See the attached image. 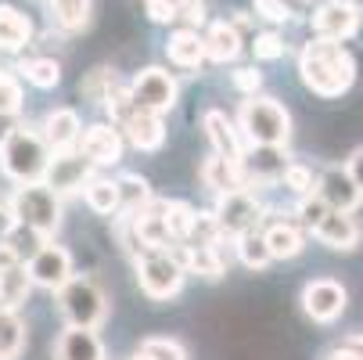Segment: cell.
<instances>
[{"mask_svg":"<svg viewBox=\"0 0 363 360\" xmlns=\"http://www.w3.org/2000/svg\"><path fill=\"white\" fill-rule=\"evenodd\" d=\"M15 231H18V224H15V217H11V205L0 202V241H8Z\"/></svg>","mask_w":363,"mask_h":360,"instance_id":"45","label":"cell"},{"mask_svg":"<svg viewBox=\"0 0 363 360\" xmlns=\"http://www.w3.org/2000/svg\"><path fill=\"white\" fill-rule=\"evenodd\" d=\"M8 205H11L15 224L40 241L55 238L62 227V217H65V198H58L43 180L40 184H15V195Z\"/></svg>","mask_w":363,"mask_h":360,"instance_id":"3","label":"cell"},{"mask_svg":"<svg viewBox=\"0 0 363 360\" xmlns=\"http://www.w3.org/2000/svg\"><path fill=\"white\" fill-rule=\"evenodd\" d=\"M302 4H313V0H302Z\"/></svg>","mask_w":363,"mask_h":360,"instance_id":"52","label":"cell"},{"mask_svg":"<svg viewBox=\"0 0 363 360\" xmlns=\"http://www.w3.org/2000/svg\"><path fill=\"white\" fill-rule=\"evenodd\" d=\"M55 306L69 328H101L108 317V295L94 278H79L72 274L58 292H55Z\"/></svg>","mask_w":363,"mask_h":360,"instance_id":"5","label":"cell"},{"mask_svg":"<svg viewBox=\"0 0 363 360\" xmlns=\"http://www.w3.org/2000/svg\"><path fill=\"white\" fill-rule=\"evenodd\" d=\"M162 220H166V231H169V241L173 245H184L194 231V220H198V209L184 198H166L162 202Z\"/></svg>","mask_w":363,"mask_h":360,"instance_id":"30","label":"cell"},{"mask_svg":"<svg viewBox=\"0 0 363 360\" xmlns=\"http://www.w3.org/2000/svg\"><path fill=\"white\" fill-rule=\"evenodd\" d=\"M201 130L205 137H209V148H213V156H223V159H241V151H245V137L238 130V123L220 112V109H209L201 116Z\"/></svg>","mask_w":363,"mask_h":360,"instance_id":"20","label":"cell"},{"mask_svg":"<svg viewBox=\"0 0 363 360\" xmlns=\"http://www.w3.org/2000/svg\"><path fill=\"white\" fill-rule=\"evenodd\" d=\"M252 55H255V62H277L288 55V43L277 29H263L252 36Z\"/></svg>","mask_w":363,"mask_h":360,"instance_id":"38","label":"cell"},{"mask_svg":"<svg viewBox=\"0 0 363 360\" xmlns=\"http://www.w3.org/2000/svg\"><path fill=\"white\" fill-rule=\"evenodd\" d=\"M26 321L18 317V310H4L0 314V360H18L26 349Z\"/></svg>","mask_w":363,"mask_h":360,"instance_id":"34","label":"cell"},{"mask_svg":"<svg viewBox=\"0 0 363 360\" xmlns=\"http://www.w3.org/2000/svg\"><path fill=\"white\" fill-rule=\"evenodd\" d=\"M328 217V205H324V198L317 195V191H309V195H302V198H295V213H291V220L309 234L320 220Z\"/></svg>","mask_w":363,"mask_h":360,"instance_id":"37","label":"cell"},{"mask_svg":"<svg viewBox=\"0 0 363 360\" xmlns=\"http://www.w3.org/2000/svg\"><path fill=\"white\" fill-rule=\"evenodd\" d=\"M140 353L151 356V360H187L184 342H177V339H169V335H147V339L140 342Z\"/></svg>","mask_w":363,"mask_h":360,"instance_id":"39","label":"cell"},{"mask_svg":"<svg viewBox=\"0 0 363 360\" xmlns=\"http://www.w3.org/2000/svg\"><path fill=\"white\" fill-rule=\"evenodd\" d=\"M320 245H328V249H335V252H352L356 245H359V224H356V217L352 213H335V209H328V217L309 231Z\"/></svg>","mask_w":363,"mask_h":360,"instance_id":"21","label":"cell"},{"mask_svg":"<svg viewBox=\"0 0 363 360\" xmlns=\"http://www.w3.org/2000/svg\"><path fill=\"white\" fill-rule=\"evenodd\" d=\"M36 130L43 133V141H47L50 151H65V148H76V141L83 133V119H79L76 109L58 105V109L43 112V119L36 123Z\"/></svg>","mask_w":363,"mask_h":360,"instance_id":"18","label":"cell"},{"mask_svg":"<svg viewBox=\"0 0 363 360\" xmlns=\"http://www.w3.org/2000/svg\"><path fill=\"white\" fill-rule=\"evenodd\" d=\"M140 4H144V8H151V4H159V0H140Z\"/></svg>","mask_w":363,"mask_h":360,"instance_id":"51","label":"cell"},{"mask_svg":"<svg viewBox=\"0 0 363 360\" xmlns=\"http://www.w3.org/2000/svg\"><path fill=\"white\" fill-rule=\"evenodd\" d=\"M177 22H184V29L201 33L209 26V4L205 0H177Z\"/></svg>","mask_w":363,"mask_h":360,"instance_id":"41","label":"cell"},{"mask_svg":"<svg viewBox=\"0 0 363 360\" xmlns=\"http://www.w3.org/2000/svg\"><path fill=\"white\" fill-rule=\"evenodd\" d=\"M133 267H137V285L151 302H169L184 292L187 274L173 252H144L133 260Z\"/></svg>","mask_w":363,"mask_h":360,"instance_id":"7","label":"cell"},{"mask_svg":"<svg viewBox=\"0 0 363 360\" xmlns=\"http://www.w3.org/2000/svg\"><path fill=\"white\" fill-rule=\"evenodd\" d=\"M47 11H50V22L65 33H79L90 26V15H94V0H47Z\"/></svg>","mask_w":363,"mask_h":360,"instance_id":"28","label":"cell"},{"mask_svg":"<svg viewBox=\"0 0 363 360\" xmlns=\"http://www.w3.org/2000/svg\"><path fill=\"white\" fill-rule=\"evenodd\" d=\"M342 166H345V170H349V177H352V180H356V187H359V191H363V144H359V148H352V151H349V159H345V163H342Z\"/></svg>","mask_w":363,"mask_h":360,"instance_id":"44","label":"cell"},{"mask_svg":"<svg viewBox=\"0 0 363 360\" xmlns=\"http://www.w3.org/2000/svg\"><path fill=\"white\" fill-rule=\"evenodd\" d=\"M26 274L33 281V288H47V292H58L76 271H72V252L65 245L55 241H40L29 260H26Z\"/></svg>","mask_w":363,"mask_h":360,"instance_id":"10","label":"cell"},{"mask_svg":"<svg viewBox=\"0 0 363 360\" xmlns=\"http://www.w3.org/2000/svg\"><path fill=\"white\" fill-rule=\"evenodd\" d=\"M291 156H288V148H277V144H245L241 151V177H245V187L255 191V187H274L281 184L284 170H288Z\"/></svg>","mask_w":363,"mask_h":360,"instance_id":"9","label":"cell"},{"mask_svg":"<svg viewBox=\"0 0 363 360\" xmlns=\"http://www.w3.org/2000/svg\"><path fill=\"white\" fill-rule=\"evenodd\" d=\"M126 90H130V101H133L137 109L155 112V116L173 112V109H177V97H180V83H177V76H173L169 69H162V65H147V69H140V72L126 83Z\"/></svg>","mask_w":363,"mask_h":360,"instance_id":"8","label":"cell"},{"mask_svg":"<svg viewBox=\"0 0 363 360\" xmlns=\"http://www.w3.org/2000/svg\"><path fill=\"white\" fill-rule=\"evenodd\" d=\"M328 209L335 213H356L359 205H363V191L356 187V180L349 177V170L342 163H331L317 173V187H313Z\"/></svg>","mask_w":363,"mask_h":360,"instance_id":"14","label":"cell"},{"mask_svg":"<svg viewBox=\"0 0 363 360\" xmlns=\"http://www.w3.org/2000/svg\"><path fill=\"white\" fill-rule=\"evenodd\" d=\"M130 360H151V356H144V353H140V349H137V353H133V356H130Z\"/></svg>","mask_w":363,"mask_h":360,"instance_id":"49","label":"cell"},{"mask_svg":"<svg viewBox=\"0 0 363 360\" xmlns=\"http://www.w3.org/2000/svg\"><path fill=\"white\" fill-rule=\"evenodd\" d=\"M166 55L177 69H187V72H198L205 65V47H201V33L194 29H173L169 40H166Z\"/></svg>","mask_w":363,"mask_h":360,"instance_id":"25","label":"cell"},{"mask_svg":"<svg viewBox=\"0 0 363 360\" xmlns=\"http://www.w3.org/2000/svg\"><path fill=\"white\" fill-rule=\"evenodd\" d=\"M29 292H33V281L26 274V263H11L0 271V306L4 310H18L29 299Z\"/></svg>","mask_w":363,"mask_h":360,"instance_id":"32","label":"cell"},{"mask_svg":"<svg viewBox=\"0 0 363 360\" xmlns=\"http://www.w3.org/2000/svg\"><path fill=\"white\" fill-rule=\"evenodd\" d=\"M33 43V22L26 11H18L15 4H0V50L4 55H18Z\"/></svg>","mask_w":363,"mask_h":360,"instance_id":"24","label":"cell"},{"mask_svg":"<svg viewBox=\"0 0 363 360\" xmlns=\"http://www.w3.org/2000/svg\"><path fill=\"white\" fill-rule=\"evenodd\" d=\"M123 80H119V72L112 69V65H97V69H90L83 80H79V94L86 97V101H94V105H101L116 87H119Z\"/></svg>","mask_w":363,"mask_h":360,"instance_id":"36","label":"cell"},{"mask_svg":"<svg viewBox=\"0 0 363 360\" xmlns=\"http://www.w3.org/2000/svg\"><path fill=\"white\" fill-rule=\"evenodd\" d=\"M349 306V292L335 278H313L302 288V314L313 324H335Z\"/></svg>","mask_w":363,"mask_h":360,"instance_id":"12","label":"cell"},{"mask_svg":"<svg viewBox=\"0 0 363 360\" xmlns=\"http://www.w3.org/2000/svg\"><path fill=\"white\" fill-rule=\"evenodd\" d=\"M0 314H4V306H0Z\"/></svg>","mask_w":363,"mask_h":360,"instance_id":"53","label":"cell"},{"mask_svg":"<svg viewBox=\"0 0 363 360\" xmlns=\"http://www.w3.org/2000/svg\"><path fill=\"white\" fill-rule=\"evenodd\" d=\"M119 133L130 148L137 151H159L166 144V116H155V112H144V109H133L123 123H119Z\"/></svg>","mask_w":363,"mask_h":360,"instance_id":"16","label":"cell"},{"mask_svg":"<svg viewBox=\"0 0 363 360\" xmlns=\"http://www.w3.org/2000/svg\"><path fill=\"white\" fill-rule=\"evenodd\" d=\"M79 195H83V202L90 205L97 217H119V187H116V177H90Z\"/></svg>","mask_w":363,"mask_h":360,"instance_id":"29","label":"cell"},{"mask_svg":"<svg viewBox=\"0 0 363 360\" xmlns=\"http://www.w3.org/2000/svg\"><path fill=\"white\" fill-rule=\"evenodd\" d=\"M15 76L26 80V83L36 87V90H55V87L62 83V62H58V58H50V55H36V58L18 62Z\"/></svg>","mask_w":363,"mask_h":360,"instance_id":"27","label":"cell"},{"mask_svg":"<svg viewBox=\"0 0 363 360\" xmlns=\"http://www.w3.org/2000/svg\"><path fill=\"white\" fill-rule=\"evenodd\" d=\"M230 83H234V90H238V94L252 97V94L263 90V72H259L255 65H241V69H234V72H230Z\"/></svg>","mask_w":363,"mask_h":360,"instance_id":"43","label":"cell"},{"mask_svg":"<svg viewBox=\"0 0 363 360\" xmlns=\"http://www.w3.org/2000/svg\"><path fill=\"white\" fill-rule=\"evenodd\" d=\"M90 177H97V166L79 156V148H65V151H50L43 184L58 198H69V195H79Z\"/></svg>","mask_w":363,"mask_h":360,"instance_id":"11","label":"cell"},{"mask_svg":"<svg viewBox=\"0 0 363 360\" xmlns=\"http://www.w3.org/2000/svg\"><path fill=\"white\" fill-rule=\"evenodd\" d=\"M177 256V263L184 267V274H198L205 281H220L227 274V260L220 245H173L169 249Z\"/></svg>","mask_w":363,"mask_h":360,"instance_id":"17","label":"cell"},{"mask_svg":"<svg viewBox=\"0 0 363 360\" xmlns=\"http://www.w3.org/2000/svg\"><path fill=\"white\" fill-rule=\"evenodd\" d=\"M8 126H11L8 119H0V137H4V133H8Z\"/></svg>","mask_w":363,"mask_h":360,"instance_id":"48","label":"cell"},{"mask_svg":"<svg viewBox=\"0 0 363 360\" xmlns=\"http://www.w3.org/2000/svg\"><path fill=\"white\" fill-rule=\"evenodd\" d=\"M259 234H263L274 260H295L306 249V231L295 220H270L267 227H259Z\"/></svg>","mask_w":363,"mask_h":360,"instance_id":"23","label":"cell"},{"mask_svg":"<svg viewBox=\"0 0 363 360\" xmlns=\"http://www.w3.org/2000/svg\"><path fill=\"white\" fill-rule=\"evenodd\" d=\"M116 187H119V217H130V213L144 209V205L155 198L147 177H140V173H119Z\"/></svg>","mask_w":363,"mask_h":360,"instance_id":"31","label":"cell"},{"mask_svg":"<svg viewBox=\"0 0 363 360\" xmlns=\"http://www.w3.org/2000/svg\"><path fill=\"white\" fill-rule=\"evenodd\" d=\"M328 360H363V353H359V349H352V346H345V342H342V346H335V349H331V353H328Z\"/></svg>","mask_w":363,"mask_h":360,"instance_id":"46","label":"cell"},{"mask_svg":"<svg viewBox=\"0 0 363 360\" xmlns=\"http://www.w3.org/2000/svg\"><path fill=\"white\" fill-rule=\"evenodd\" d=\"M201 47H205V62L230 65V62L241 58L245 40H241V33L230 26V18H216V22L205 26V33H201Z\"/></svg>","mask_w":363,"mask_h":360,"instance_id":"19","label":"cell"},{"mask_svg":"<svg viewBox=\"0 0 363 360\" xmlns=\"http://www.w3.org/2000/svg\"><path fill=\"white\" fill-rule=\"evenodd\" d=\"M55 360H108L105 342L94 328H69L55 339Z\"/></svg>","mask_w":363,"mask_h":360,"instance_id":"22","label":"cell"},{"mask_svg":"<svg viewBox=\"0 0 363 360\" xmlns=\"http://www.w3.org/2000/svg\"><path fill=\"white\" fill-rule=\"evenodd\" d=\"M201 184L209 187L213 195H227V191H241L245 187V177H241V166L238 159H223V156H209L201 163Z\"/></svg>","mask_w":363,"mask_h":360,"instance_id":"26","label":"cell"},{"mask_svg":"<svg viewBox=\"0 0 363 360\" xmlns=\"http://www.w3.org/2000/svg\"><path fill=\"white\" fill-rule=\"evenodd\" d=\"M26 112V90H22V80L15 72H4L0 69V119L8 123H18Z\"/></svg>","mask_w":363,"mask_h":360,"instance_id":"35","label":"cell"},{"mask_svg":"<svg viewBox=\"0 0 363 360\" xmlns=\"http://www.w3.org/2000/svg\"><path fill=\"white\" fill-rule=\"evenodd\" d=\"M252 8H255V18H263L270 26H288L295 15L288 0H252Z\"/></svg>","mask_w":363,"mask_h":360,"instance_id":"42","label":"cell"},{"mask_svg":"<svg viewBox=\"0 0 363 360\" xmlns=\"http://www.w3.org/2000/svg\"><path fill=\"white\" fill-rule=\"evenodd\" d=\"M234 123H238L245 144H277V148H288V141H291V116H288V109L281 105V101L270 97V94L245 97Z\"/></svg>","mask_w":363,"mask_h":360,"instance_id":"4","label":"cell"},{"mask_svg":"<svg viewBox=\"0 0 363 360\" xmlns=\"http://www.w3.org/2000/svg\"><path fill=\"white\" fill-rule=\"evenodd\" d=\"M349 4H352L356 11H363V0H349Z\"/></svg>","mask_w":363,"mask_h":360,"instance_id":"50","label":"cell"},{"mask_svg":"<svg viewBox=\"0 0 363 360\" xmlns=\"http://www.w3.org/2000/svg\"><path fill=\"white\" fill-rule=\"evenodd\" d=\"M76 148H79L83 159H90L101 170V166H116L123 159L126 141H123L119 126H112V123H90V126H83Z\"/></svg>","mask_w":363,"mask_h":360,"instance_id":"15","label":"cell"},{"mask_svg":"<svg viewBox=\"0 0 363 360\" xmlns=\"http://www.w3.org/2000/svg\"><path fill=\"white\" fill-rule=\"evenodd\" d=\"M298 80L317 97H342L356 83V58L345 43L309 36L298 50Z\"/></svg>","mask_w":363,"mask_h":360,"instance_id":"1","label":"cell"},{"mask_svg":"<svg viewBox=\"0 0 363 360\" xmlns=\"http://www.w3.org/2000/svg\"><path fill=\"white\" fill-rule=\"evenodd\" d=\"M309 22H313V36L345 43V40H352V36L359 33L363 11H356L349 0H320L317 11L309 15Z\"/></svg>","mask_w":363,"mask_h":360,"instance_id":"13","label":"cell"},{"mask_svg":"<svg viewBox=\"0 0 363 360\" xmlns=\"http://www.w3.org/2000/svg\"><path fill=\"white\" fill-rule=\"evenodd\" d=\"M281 184H284L295 198H302V195H309V191L317 187V173L309 170V166H302V163H288V170H284Z\"/></svg>","mask_w":363,"mask_h":360,"instance_id":"40","label":"cell"},{"mask_svg":"<svg viewBox=\"0 0 363 360\" xmlns=\"http://www.w3.org/2000/svg\"><path fill=\"white\" fill-rule=\"evenodd\" d=\"M345 346H352V349H359L363 353V335H349V339H342Z\"/></svg>","mask_w":363,"mask_h":360,"instance_id":"47","label":"cell"},{"mask_svg":"<svg viewBox=\"0 0 363 360\" xmlns=\"http://www.w3.org/2000/svg\"><path fill=\"white\" fill-rule=\"evenodd\" d=\"M50 163V148L36 123H11L0 137V173L11 184H40Z\"/></svg>","mask_w":363,"mask_h":360,"instance_id":"2","label":"cell"},{"mask_svg":"<svg viewBox=\"0 0 363 360\" xmlns=\"http://www.w3.org/2000/svg\"><path fill=\"white\" fill-rule=\"evenodd\" d=\"M234 256H238V263L245 271H267L274 263V256H270V249H267V241H263L259 231H248V234L234 238Z\"/></svg>","mask_w":363,"mask_h":360,"instance_id":"33","label":"cell"},{"mask_svg":"<svg viewBox=\"0 0 363 360\" xmlns=\"http://www.w3.org/2000/svg\"><path fill=\"white\" fill-rule=\"evenodd\" d=\"M213 220L223 234V241H234L248 231H259L267 224V205L255 191L241 187V191H227V195H216V205H213Z\"/></svg>","mask_w":363,"mask_h":360,"instance_id":"6","label":"cell"}]
</instances>
